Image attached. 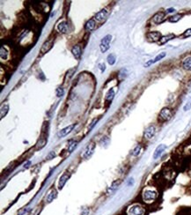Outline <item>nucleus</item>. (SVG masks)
Instances as JSON below:
<instances>
[{
	"instance_id": "nucleus-1",
	"label": "nucleus",
	"mask_w": 191,
	"mask_h": 215,
	"mask_svg": "<svg viewBox=\"0 0 191 215\" xmlns=\"http://www.w3.org/2000/svg\"><path fill=\"white\" fill-rule=\"evenodd\" d=\"M141 197H142V200L144 203H145L147 205H151L157 200L159 194L155 190L146 188L142 191Z\"/></svg>"
},
{
	"instance_id": "nucleus-2",
	"label": "nucleus",
	"mask_w": 191,
	"mask_h": 215,
	"mask_svg": "<svg viewBox=\"0 0 191 215\" xmlns=\"http://www.w3.org/2000/svg\"><path fill=\"white\" fill-rule=\"evenodd\" d=\"M127 215H145L146 213L145 208L140 204H133L127 209Z\"/></svg>"
},
{
	"instance_id": "nucleus-3",
	"label": "nucleus",
	"mask_w": 191,
	"mask_h": 215,
	"mask_svg": "<svg viewBox=\"0 0 191 215\" xmlns=\"http://www.w3.org/2000/svg\"><path fill=\"white\" fill-rule=\"evenodd\" d=\"M159 117H160V119L162 122L169 121L172 118V111H171V109L169 108H163L160 110V112Z\"/></svg>"
},
{
	"instance_id": "nucleus-4",
	"label": "nucleus",
	"mask_w": 191,
	"mask_h": 215,
	"mask_svg": "<svg viewBox=\"0 0 191 215\" xmlns=\"http://www.w3.org/2000/svg\"><path fill=\"white\" fill-rule=\"evenodd\" d=\"M111 39H112V36L110 34H108L105 37H103V39L101 40L100 45V51L102 53H105L109 49V45H110Z\"/></svg>"
},
{
	"instance_id": "nucleus-5",
	"label": "nucleus",
	"mask_w": 191,
	"mask_h": 215,
	"mask_svg": "<svg viewBox=\"0 0 191 215\" xmlns=\"http://www.w3.org/2000/svg\"><path fill=\"white\" fill-rule=\"evenodd\" d=\"M156 134V127L155 125L152 124V125H149L144 131V138L147 140H150L152 139Z\"/></svg>"
},
{
	"instance_id": "nucleus-6",
	"label": "nucleus",
	"mask_w": 191,
	"mask_h": 215,
	"mask_svg": "<svg viewBox=\"0 0 191 215\" xmlns=\"http://www.w3.org/2000/svg\"><path fill=\"white\" fill-rule=\"evenodd\" d=\"M94 149H95V144H94V143H91L90 145H88V146H86L85 152H84V154H82V158L85 159V160L89 159V158L92 156V154H93Z\"/></svg>"
},
{
	"instance_id": "nucleus-7",
	"label": "nucleus",
	"mask_w": 191,
	"mask_h": 215,
	"mask_svg": "<svg viewBox=\"0 0 191 215\" xmlns=\"http://www.w3.org/2000/svg\"><path fill=\"white\" fill-rule=\"evenodd\" d=\"M165 19V13L163 11H159L156 14H154V16L152 19V21L153 24L155 25H159L160 23H162Z\"/></svg>"
},
{
	"instance_id": "nucleus-8",
	"label": "nucleus",
	"mask_w": 191,
	"mask_h": 215,
	"mask_svg": "<svg viewBox=\"0 0 191 215\" xmlns=\"http://www.w3.org/2000/svg\"><path fill=\"white\" fill-rule=\"evenodd\" d=\"M74 128H75V124H71V125H69V126H67V127L62 129V130L59 131L58 133H57L58 138H63V137L67 136L69 133H71V132L73 131Z\"/></svg>"
},
{
	"instance_id": "nucleus-9",
	"label": "nucleus",
	"mask_w": 191,
	"mask_h": 215,
	"mask_svg": "<svg viewBox=\"0 0 191 215\" xmlns=\"http://www.w3.org/2000/svg\"><path fill=\"white\" fill-rule=\"evenodd\" d=\"M161 34L158 31H153V32H150L147 34V38L149 39V41H153V42H156L160 41L161 39Z\"/></svg>"
},
{
	"instance_id": "nucleus-10",
	"label": "nucleus",
	"mask_w": 191,
	"mask_h": 215,
	"mask_svg": "<svg viewBox=\"0 0 191 215\" xmlns=\"http://www.w3.org/2000/svg\"><path fill=\"white\" fill-rule=\"evenodd\" d=\"M167 149V146L166 145H160L156 149H155V151H154V154H153V159L154 160H157V159H159L161 155H162V154L165 152V150Z\"/></svg>"
},
{
	"instance_id": "nucleus-11",
	"label": "nucleus",
	"mask_w": 191,
	"mask_h": 215,
	"mask_svg": "<svg viewBox=\"0 0 191 215\" xmlns=\"http://www.w3.org/2000/svg\"><path fill=\"white\" fill-rule=\"evenodd\" d=\"M108 11H107V9H103V10H101V11H100L99 12L96 13L94 19H95L97 21L101 22V21H103V20L106 19V18H107V16H108Z\"/></svg>"
},
{
	"instance_id": "nucleus-12",
	"label": "nucleus",
	"mask_w": 191,
	"mask_h": 215,
	"mask_svg": "<svg viewBox=\"0 0 191 215\" xmlns=\"http://www.w3.org/2000/svg\"><path fill=\"white\" fill-rule=\"evenodd\" d=\"M57 30L62 33V34H66L69 32V25L66 21H62V22H59L58 25H57Z\"/></svg>"
},
{
	"instance_id": "nucleus-13",
	"label": "nucleus",
	"mask_w": 191,
	"mask_h": 215,
	"mask_svg": "<svg viewBox=\"0 0 191 215\" xmlns=\"http://www.w3.org/2000/svg\"><path fill=\"white\" fill-rule=\"evenodd\" d=\"M166 56V53L165 52H162V53H160V54H159L154 59H152V60H150V61H148L145 64V67H149L150 65H152L153 64H155V63H157V62H159L160 60H161L162 58H164Z\"/></svg>"
},
{
	"instance_id": "nucleus-14",
	"label": "nucleus",
	"mask_w": 191,
	"mask_h": 215,
	"mask_svg": "<svg viewBox=\"0 0 191 215\" xmlns=\"http://www.w3.org/2000/svg\"><path fill=\"white\" fill-rule=\"evenodd\" d=\"M71 53H72V55L74 56V57L77 60H79L80 59V56H81V47L79 45L74 46L71 49Z\"/></svg>"
},
{
	"instance_id": "nucleus-15",
	"label": "nucleus",
	"mask_w": 191,
	"mask_h": 215,
	"mask_svg": "<svg viewBox=\"0 0 191 215\" xmlns=\"http://www.w3.org/2000/svg\"><path fill=\"white\" fill-rule=\"evenodd\" d=\"M68 179H69V175L68 174H63L61 177H60V179H59V182H58V189L59 190H62L63 188V186L65 185V184H66V182L68 181Z\"/></svg>"
},
{
	"instance_id": "nucleus-16",
	"label": "nucleus",
	"mask_w": 191,
	"mask_h": 215,
	"mask_svg": "<svg viewBox=\"0 0 191 215\" xmlns=\"http://www.w3.org/2000/svg\"><path fill=\"white\" fill-rule=\"evenodd\" d=\"M56 197H57V191H56L55 189H53V190H51V191L48 194V196H47V198H46V202H47L48 204H49V203H51L52 201H54V199H56Z\"/></svg>"
},
{
	"instance_id": "nucleus-17",
	"label": "nucleus",
	"mask_w": 191,
	"mask_h": 215,
	"mask_svg": "<svg viewBox=\"0 0 191 215\" xmlns=\"http://www.w3.org/2000/svg\"><path fill=\"white\" fill-rule=\"evenodd\" d=\"M182 67L186 71H191V56L183 59V61H182Z\"/></svg>"
},
{
	"instance_id": "nucleus-18",
	"label": "nucleus",
	"mask_w": 191,
	"mask_h": 215,
	"mask_svg": "<svg viewBox=\"0 0 191 215\" xmlns=\"http://www.w3.org/2000/svg\"><path fill=\"white\" fill-rule=\"evenodd\" d=\"M96 26V22L94 19H89L86 23V29L87 31H92L95 28Z\"/></svg>"
},
{
	"instance_id": "nucleus-19",
	"label": "nucleus",
	"mask_w": 191,
	"mask_h": 215,
	"mask_svg": "<svg viewBox=\"0 0 191 215\" xmlns=\"http://www.w3.org/2000/svg\"><path fill=\"white\" fill-rule=\"evenodd\" d=\"M175 37V35L174 34H167V35H164V36L161 37V39H160V44H165L166 42H167L168 41L174 39Z\"/></svg>"
},
{
	"instance_id": "nucleus-20",
	"label": "nucleus",
	"mask_w": 191,
	"mask_h": 215,
	"mask_svg": "<svg viewBox=\"0 0 191 215\" xmlns=\"http://www.w3.org/2000/svg\"><path fill=\"white\" fill-rule=\"evenodd\" d=\"M51 47H52V42H51V41H46V42H44V44L42 45V47H41V52L42 54H44V53H46L47 51H48V50L50 49Z\"/></svg>"
},
{
	"instance_id": "nucleus-21",
	"label": "nucleus",
	"mask_w": 191,
	"mask_h": 215,
	"mask_svg": "<svg viewBox=\"0 0 191 215\" xmlns=\"http://www.w3.org/2000/svg\"><path fill=\"white\" fill-rule=\"evenodd\" d=\"M121 180H115V182H113L112 183V184H111V186L108 188V192H111V191H115L118 187H119V185L121 184Z\"/></svg>"
},
{
	"instance_id": "nucleus-22",
	"label": "nucleus",
	"mask_w": 191,
	"mask_h": 215,
	"mask_svg": "<svg viewBox=\"0 0 191 215\" xmlns=\"http://www.w3.org/2000/svg\"><path fill=\"white\" fill-rule=\"evenodd\" d=\"M182 18V14H181V13H177V14H175V15L171 16V17L168 19V21H169V22H172V23H175V22H178Z\"/></svg>"
},
{
	"instance_id": "nucleus-23",
	"label": "nucleus",
	"mask_w": 191,
	"mask_h": 215,
	"mask_svg": "<svg viewBox=\"0 0 191 215\" xmlns=\"http://www.w3.org/2000/svg\"><path fill=\"white\" fill-rule=\"evenodd\" d=\"M141 151H142V146H141V145H138V146L132 150V152H131V155L134 156V157H137V156H138V155L140 154Z\"/></svg>"
},
{
	"instance_id": "nucleus-24",
	"label": "nucleus",
	"mask_w": 191,
	"mask_h": 215,
	"mask_svg": "<svg viewBox=\"0 0 191 215\" xmlns=\"http://www.w3.org/2000/svg\"><path fill=\"white\" fill-rule=\"evenodd\" d=\"M47 144V139L44 138H41L38 140L37 144H36V148L37 149H41L45 146V145Z\"/></svg>"
},
{
	"instance_id": "nucleus-25",
	"label": "nucleus",
	"mask_w": 191,
	"mask_h": 215,
	"mask_svg": "<svg viewBox=\"0 0 191 215\" xmlns=\"http://www.w3.org/2000/svg\"><path fill=\"white\" fill-rule=\"evenodd\" d=\"M9 111V105L8 104H5V105H3L2 108H1V118H3L4 116H6L7 112Z\"/></svg>"
},
{
	"instance_id": "nucleus-26",
	"label": "nucleus",
	"mask_w": 191,
	"mask_h": 215,
	"mask_svg": "<svg viewBox=\"0 0 191 215\" xmlns=\"http://www.w3.org/2000/svg\"><path fill=\"white\" fill-rule=\"evenodd\" d=\"M114 97H115V91H114V89L112 88V89H110V90L108 92V94H107V95H106V100L111 101L114 99Z\"/></svg>"
},
{
	"instance_id": "nucleus-27",
	"label": "nucleus",
	"mask_w": 191,
	"mask_h": 215,
	"mask_svg": "<svg viewBox=\"0 0 191 215\" xmlns=\"http://www.w3.org/2000/svg\"><path fill=\"white\" fill-rule=\"evenodd\" d=\"M107 60H108V63L110 64V65H113L115 63V60H116V58H115V55H113V54H110V55H108V58H107Z\"/></svg>"
},
{
	"instance_id": "nucleus-28",
	"label": "nucleus",
	"mask_w": 191,
	"mask_h": 215,
	"mask_svg": "<svg viewBox=\"0 0 191 215\" xmlns=\"http://www.w3.org/2000/svg\"><path fill=\"white\" fill-rule=\"evenodd\" d=\"M77 146H78V142H77V141H71V144H70L69 146H68V151H69L70 153H71V152L77 147Z\"/></svg>"
},
{
	"instance_id": "nucleus-29",
	"label": "nucleus",
	"mask_w": 191,
	"mask_h": 215,
	"mask_svg": "<svg viewBox=\"0 0 191 215\" xmlns=\"http://www.w3.org/2000/svg\"><path fill=\"white\" fill-rule=\"evenodd\" d=\"M1 58L2 59H6L7 58V51H6V49L4 47L1 48Z\"/></svg>"
},
{
	"instance_id": "nucleus-30",
	"label": "nucleus",
	"mask_w": 191,
	"mask_h": 215,
	"mask_svg": "<svg viewBox=\"0 0 191 215\" xmlns=\"http://www.w3.org/2000/svg\"><path fill=\"white\" fill-rule=\"evenodd\" d=\"M63 94H64V90H63V88H62V87L57 88V90H56V95H57L58 97H62Z\"/></svg>"
},
{
	"instance_id": "nucleus-31",
	"label": "nucleus",
	"mask_w": 191,
	"mask_h": 215,
	"mask_svg": "<svg viewBox=\"0 0 191 215\" xmlns=\"http://www.w3.org/2000/svg\"><path fill=\"white\" fill-rule=\"evenodd\" d=\"M90 214V209L87 207H83L81 211V215H89Z\"/></svg>"
},
{
	"instance_id": "nucleus-32",
	"label": "nucleus",
	"mask_w": 191,
	"mask_h": 215,
	"mask_svg": "<svg viewBox=\"0 0 191 215\" xmlns=\"http://www.w3.org/2000/svg\"><path fill=\"white\" fill-rule=\"evenodd\" d=\"M191 109V100H190L186 104H185V106L183 107V109H184V111H188V110H190Z\"/></svg>"
},
{
	"instance_id": "nucleus-33",
	"label": "nucleus",
	"mask_w": 191,
	"mask_h": 215,
	"mask_svg": "<svg viewBox=\"0 0 191 215\" xmlns=\"http://www.w3.org/2000/svg\"><path fill=\"white\" fill-rule=\"evenodd\" d=\"M98 120H99L98 118H95V119H93V122L91 123V124H90V126H89V128H88V129H89V131H91V130H92V129L93 128V126H94V125H95V124H97Z\"/></svg>"
},
{
	"instance_id": "nucleus-34",
	"label": "nucleus",
	"mask_w": 191,
	"mask_h": 215,
	"mask_svg": "<svg viewBox=\"0 0 191 215\" xmlns=\"http://www.w3.org/2000/svg\"><path fill=\"white\" fill-rule=\"evenodd\" d=\"M183 36H184V37H190V36H191V28L187 29V30L183 33Z\"/></svg>"
},
{
	"instance_id": "nucleus-35",
	"label": "nucleus",
	"mask_w": 191,
	"mask_h": 215,
	"mask_svg": "<svg viewBox=\"0 0 191 215\" xmlns=\"http://www.w3.org/2000/svg\"><path fill=\"white\" fill-rule=\"evenodd\" d=\"M56 156V154L54 152H50L48 155H47V159L48 160H51V159H54V157Z\"/></svg>"
},
{
	"instance_id": "nucleus-36",
	"label": "nucleus",
	"mask_w": 191,
	"mask_h": 215,
	"mask_svg": "<svg viewBox=\"0 0 191 215\" xmlns=\"http://www.w3.org/2000/svg\"><path fill=\"white\" fill-rule=\"evenodd\" d=\"M99 66H100V71H101V72H103V71L106 70V65H105L104 64H100Z\"/></svg>"
},
{
	"instance_id": "nucleus-37",
	"label": "nucleus",
	"mask_w": 191,
	"mask_h": 215,
	"mask_svg": "<svg viewBox=\"0 0 191 215\" xmlns=\"http://www.w3.org/2000/svg\"><path fill=\"white\" fill-rule=\"evenodd\" d=\"M30 164H31V161H28L26 163H25L24 168H25V169H28V168H29V166H30Z\"/></svg>"
},
{
	"instance_id": "nucleus-38",
	"label": "nucleus",
	"mask_w": 191,
	"mask_h": 215,
	"mask_svg": "<svg viewBox=\"0 0 191 215\" xmlns=\"http://www.w3.org/2000/svg\"><path fill=\"white\" fill-rule=\"evenodd\" d=\"M175 10L174 9V8H169V9H167V13H171V12H174Z\"/></svg>"
}]
</instances>
